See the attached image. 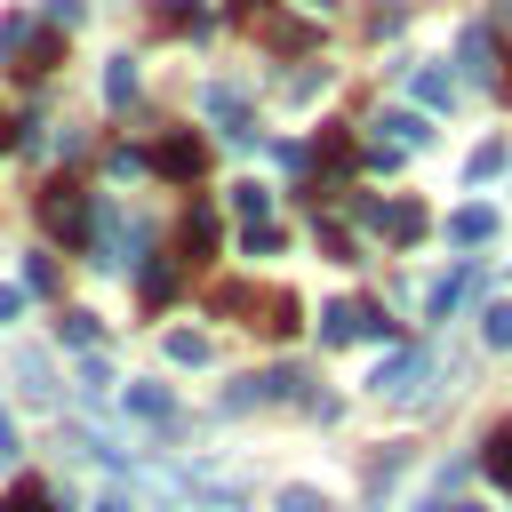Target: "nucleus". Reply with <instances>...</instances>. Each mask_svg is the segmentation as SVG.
<instances>
[{
  "label": "nucleus",
  "mask_w": 512,
  "mask_h": 512,
  "mask_svg": "<svg viewBox=\"0 0 512 512\" xmlns=\"http://www.w3.org/2000/svg\"><path fill=\"white\" fill-rule=\"evenodd\" d=\"M40 224H48L64 248H88V232H96L88 192H80V184H48V192H40Z\"/></svg>",
  "instance_id": "obj_1"
},
{
  "label": "nucleus",
  "mask_w": 512,
  "mask_h": 512,
  "mask_svg": "<svg viewBox=\"0 0 512 512\" xmlns=\"http://www.w3.org/2000/svg\"><path fill=\"white\" fill-rule=\"evenodd\" d=\"M360 336L392 344V320H384L376 304H360V296H336V304L320 312V344H360Z\"/></svg>",
  "instance_id": "obj_2"
},
{
  "label": "nucleus",
  "mask_w": 512,
  "mask_h": 512,
  "mask_svg": "<svg viewBox=\"0 0 512 512\" xmlns=\"http://www.w3.org/2000/svg\"><path fill=\"white\" fill-rule=\"evenodd\" d=\"M424 376H432V352H424V344H400V352L368 376V392H376V400H416Z\"/></svg>",
  "instance_id": "obj_3"
},
{
  "label": "nucleus",
  "mask_w": 512,
  "mask_h": 512,
  "mask_svg": "<svg viewBox=\"0 0 512 512\" xmlns=\"http://www.w3.org/2000/svg\"><path fill=\"white\" fill-rule=\"evenodd\" d=\"M144 160H152V168H160V176H168V184H192V176H200V168H208V144H200V136H192V128H168V136H160V144H152V152H144Z\"/></svg>",
  "instance_id": "obj_4"
},
{
  "label": "nucleus",
  "mask_w": 512,
  "mask_h": 512,
  "mask_svg": "<svg viewBox=\"0 0 512 512\" xmlns=\"http://www.w3.org/2000/svg\"><path fill=\"white\" fill-rule=\"evenodd\" d=\"M472 288H480V256H464L448 280H432V288H424V312H432V320H456V312L472 304Z\"/></svg>",
  "instance_id": "obj_5"
},
{
  "label": "nucleus",
  "mask_w": 512,
  "mask_h": 512,
  "mask_svg": "<svg viewBox=\"0 0 512 512\" xmlns=\"http://www.w3.org/2000/svg\"><path fill=\"white\" fill-rule=\"evenodd\" d=\"M56 56H64V32H56V24H48V32H24V40L8 48V64H16L24 80H48V72H56Z\"/></svg>",
  "instance_id": "obj_6"
},
{
  "label": "nucleus",
  "mask_w": 512,
  "mask_h": 512,
  "mask_svg": "<svg viewBox=\"0 0 512 512\" xmlns=\"http://www.w3.org/2000/svg\"><path fill=\"white\" fill-rule=\"evenodd\" d=\"M376 232H384L392 248H416V240H424V208H416V200H376Z\"/></svg>",
  "instance_id": "obj_7"
},
{
  "label": "nucleus",
  "mask_w": 512,
  "mask_h": 512,
  "mask_svg": "<svg viewBox=\"0 0 512 512\" xmlns=\"http://www.w3.org/2000/svg\"><path fill=\"white\" fill-rule=\"evenodd\" d=\"M456 64H464V80H496V32H488V24H464Z\"/></svg>",
  "instance_id": "obj_8"
},
{
  "label": "nucleus",
  "mask_w": 512,
  "mask_h": 512,
  "mask_svg": "<svg viewBox=\"0 0 512 512\" xmlns=\"http://www.w3.org/2000/svg\"><path fill=\"white\" fill-rule=\"evenodd\" d=\"M120 408L144 416V424H176V392L168 384H120Z\"/></svg>",
  "instance_id": "obj_9"
},
{
  "label": "nucleus",
  "mask_w": 512,
  "mask_h": 512,
  "mask_svg": "<svg viewBox=\"0 0 512 512\" xmlns=\"http://www.w3.org/2000/svg\"><path fill=\"white\" fill-rule=\"evenodd\" d=\"M296 384H304L296 368H264V376H248V384L232 392V408H256V400H296Z\"/></svg>",
  "instance_id": "obj_10"
},
{
  "label": "nucleus",
  "mask_w": 512,
  "mask_h": 512,
  "mask_svg": "<svg viewBox=\"0 0 512 512\" xmlns=\"http://www.w3.org/2000/svg\"><path fill=\"white\" fill-rule=\"evenodd\" d=\"M448 240H456V248H488V240H496V208H456V216H448Z\"/></svg>",
  "instance_id": "obj_11"
},
{
  "label": "nucleus",
  "mask_w": 512,
  "mask_h": 512,
  "mask_svg": "<svg viewBox=\"0 0 512 512\" xmlns=\"http://www.w3.org/2000/svg\"><path fill=\"white\" fill-rule=\"evenodd\" d=\"M56 336H64V344H72V352H96V344H104V320H96V312H80V304H72V312H56Z\"/></svg>",
  "instance_id": "obj_12"
},
{
  "label": "nucleus",
  "mask_w": 512,
  "mask_h": 512,
  "mask_svg": "<svg viewBox=\"0 0 512 512\" xmlns=\"http://www.w3.org/2000/svg\"><path fill=\"white\" fill-rule=\"evenodd\" d=\"M408 88H416V104H432V112L456 104V72H432V64H424V72H408Z\"/></svg>",
  "instance_id": "obj_13"
},
{
  "label": "nucleus",
  "mask_w": 512,
  "mask_h": 512,
  "mask_svg": "<svg viewBox=\"0 0 512 512\" xmlns=\"http://www.w3.org/2000/svg\"><path fill=\"white\" fill-rule=\"evenodd\" d=\"M208 248H216V208H192L184 216V264H200Z\"/></svg>",
  "instance_id": "obj_14"
},
{
  "label": "nucleus",
  "mask_w": 512,
  "mask_h": 512,
  "mask_svg": "<svg viewBox=\"0 0 512 512\" xmlns=\"http://www.w3.org/2000/svg\"><path fill=\"white\" fill-rule=\"evenodd\" d=\"M16 384H24V400H56V376L40 352H16Z\"/></svg>",
  "instance_id": "obj_15"
},
{
  "label": "nucleus",
  "mask_w": 512,
  "mask_h": 512,
  "mask_svg": "<svg viewBox=\"0 0 512 512\" xmlns=\"http://www.w3.org/2000/svg\"><path fill=\"white\" fill-rule=\"evenodd\" d=\"M480 464H488V480L512 496V424H496V432H488V456H480Z\"/></svg>",
  "instance_id": "obj_16"
},
{
  "label": "nucleus",
  "mask_w": 512,
  "mask_h": 512,
  "mask_svg": "<svg viewBox=\"0 0 512 512\" xmlns=\"http://www.w3.org/2000/svg\"><path fill=\"white\" fill-rule=\"evenodd\" d=\"M136 280H144V304H168V296H176V264H160V256H144Z\"/></svg>",
  "instance_id": "obj_17"
},
{
  "label": "nucleus",
  "mask_w": 512,
  "mask_h": 512,
  "mask_svg": "<svg viewBox=\"0 0 512 512\" xmlns=\"http://www.w3.org/2000/svg\"><path fill=\"white\" fill-rule=\"evenodd\" d=\"M168 360L176 368H208V336L200 328H168Z\"/></svg>",
  "instance_id": "obj_18"
},
{
  "label": "nucleus",
  "mask_w": 512,
  "mask_h": 512,
  "mask_svg": "<svg viewBox=\"0 0 512 512\" xmlns=\"http://www.w3.org/2000/svg\"><path fill=\"white\" fill-rule=\"evenodd\" d=\"M136 96V56H112L104 64V104H128Z\"/></svg>",
  "instance_id": "obj_19"
},
{
  "label": "nucleus",
  "mask_w": 512,
  "mask_h": 512,
  "mask_svg": "<svg viewBox=\"0 0 512 512\" xmlns=\"http://www.w3.org/2000/svg\"><path fill=\"white\" fill-rule=\"evenodd\" d=\"M232 208H240V224H272V192L264 184H232Z\"/></svg>",
  "instance_id": "obj_20"
},
{
  "label": "nucleus",
  "mask_w": 512,
  "mask_h": 512,
  "mask_svg": "<svg viewBox=\"0 0 512 512\" xmlns=\"http://www.w3.org/2000/svg\"><path fill=\"white\" fill-rule=\"evenodd\" d=\"M376 128H392V144H408V152H416V144L432 136V128H424V112H384Z\"/></svg>",
  "instance_id": "obj_21"
},
{
  "label": "nucleus",
  "mask_w": 512,
  "mask_h": 512,
  "mask_svg": "<svg viewBox=\"0 0 512 512\" xmlns=\"http://www.w3.org/2000/svg\"><path fill=\"white\" fill-rule=\"evenodd\" d=\"M72 392H80V400H104V392H112V368L88 352V360H80V376H72Z\"/></svg>",
  "instance_id": "obj_22"
},
{
  "label": "nucleus",
  "mask_w": 512,
  "mask_h": 512,
  "mask_svg": "<svg viewBox=\"0 0 512 512\" xmlns=\"http://www.w3.org/2000/svg\"><path fill=\"white\" fill-rule=\"evenodd\" d=\"M480 336H488V344H512V296H496V304L480 312Z\"/></svg>",
  "instance_id": "obj_23"
},
{
  "label": "nucleus",
  "mask_w": 512,
  "mask_h": 512,
  "mask_svg": "<svg viewBox=\"0 0 512 512\" xmlns=\"http://www.w3.org/2000/svg\"><path fill=\"white\" fill-rule=\"evenodd\" d=\"M400 152H408V144H392V136H368V152H360V160H368L376 176H392V168H400Z\"/></svg>",
  "instance_id": "obj_24"
},
{
  "label": "nucleus",
  "mask_w": 512,
  "mask_h": 512,
  "mask_svg": "<svg viewBox=\"0 0 512 512\" xmlns=\"http://www.w3.org/2000/svg\"><path fill=\"white\" fill-rule=\"evenodd\" d=\"M88 16V0H40V24H56V32H72Z\"/></svg>",
  "instance_id": "obj_25"
},
{
  "label": "nucleus",
  "mask_w": 512,
  "mask_h": 512,
  "mask_svg": "<svg viewBox=\"0 0 512 512\" xmlns=\"http://www.w3.org/2000/svg\"><path fill=\"white\" fill-rule=\"evenodd\" d=\"M496 168H504V144H480V152H472V160H464V176H472V184H488V176H496Z\"/></svg>",
  "instance_id": "obj_26"
},
{
  "label": "nucleus",
  "mask_w": 512,
  "mask_h": 512,
  "mask_svg": "<svg viewBox=\"0 0 512 512\" xmlns=\"http://www.w3.org/2000/svg\"><path fill=\"white\" fill-rule=\"evenodd\" d=\"M48 288H56V256H32L24 264V296H48Z\"/></svg>",
  "instance_id": "obj_27"
},
{
  "label": "nucleus",
  "mask_w": 512,
  "mask_h": 512,
  "mask_svg": "<svg viewBox=\"0 0 512 512\" xmlns=\"http://www.w3.org/2000/svg\"><path fill=\"white\" fill-rule=\"evenodd\" d=\"M264 336H296V304H288V296L264 304Z\"/></svg>",
  "instance_id": "obj_28"
},
{
  "label": "nucleus",
  "mask_w": 512,
  "mask_h": 512,
  "mask_svg": "<svg viewBox=\"0 0 512 512\" xmlns=\"http://www.w3.org/2000/svg\"><path fill=\"white\" fill-rule=\"evenodd\" d=\"M272 512H328V496H320V488H280Z\"/></svg>",
  "instance_id": "obj_29"
},
{
  "label": "nucleus",
  "mask_w": 512,
  "mask_h": 512,
  "mask_svg": "<svg viewBox=\"0 0 512 512\" xmlns=\"http://www.w3.org/2000/svg\"><path fill=\"white\" fill-rule=\"evenodd\" d=\"M208 304H216V312H248V304H256V296H248V288H240V280H224V288H208Z\"/></svg>",
  "instance_id": "obj_30"
},
{
  "label": "nucleus",
  "mask_w": 512,
  "mask_h": 512,
  "mask_svg": "<svg viewBox=\"0 0 512 512\" xmlns=\"http://www.w3.org/2000/svg\"><path fill=\"white\" fill-rule=\"evenodd\" d=\"M320 160H328V168H352V136L328 128V136H320Z\"/></svg>",
  "instance_id": "obj_31"
},
{
  "label": "nucleus",
  "mask_w": 512,
  "mask_h": 512,
  "mask_svg": "<svg viewBox=\"0 0 512 512\" xmlns=\"http://www.w3.org/2000/svg\"><path fill=\"white\" fill-rule=\"evenodd\" d=\"M104 168H112V176H136V168H152V160H144V152H128V144H112V152H104Z\"/></svg>",
  "instance_id": "obj_32"
},
{
  "label": "nucleus",
  "mask_w": 512,
  "mask_h": 512,
  "mask_svg": "<svg viewBox=\"0 0 512 512\" xmlns=\"http://www.w3.org/2000/svg\"><path fill=\"white\" fill-rule=\"evenodd\" d=\"M240 248H248V256H272V248H280V232H272V224H248V232H240Z\"/></svg>",
  "instance_id": "obj_33"
},
{
  "label": "nucleus",
  "mask_w": 512,
  "mask_h": 512,
  "mask_svg": "<svg viewBox=\"0 0 512 512\" xmlns=\"http://www.w3.org/2000/svg\"><path fill=\"white\" fill-rule=\"evenodd\" d=\"M0 512H48V488H32V480H24V488H16Z\"/></svg>",
  "instance_id": "obj_34"
},
{
  "label": "nucleus",
  "mask_w": 512,
  "mask_h": 512,
  "mask_svg": "<svg viewBox=\"0 0 512 512\" xmlns=\"http://www.w3.org/2000/svg\"><path fill=\"white\" fill-rule=\"evenodd\" d=\"M24 32H32V16H0V56H8V48L24 40Z\"/></svg>",
  "instance_id": "obj_35"
},
{
  "label": "nucleus",
  "mask_w": 512,
  "mask_h": 512,
  "mask_svg": "<svg viewBox=\"0 0 512 512\" xmlns=\"http://www.w3.org/2000/svg\"><path fill=\"white\" fill-rule=\"evenodd\" d=\"M0 464H16V416L0 408Z\"/></svg>",
  "instance_id": "obj_36"
},
{
  "label": "nucleus",
  "mask_w": 512,
  "mask_h": 512,
  "mask_svg": "<svg viewBox=\"0 0 512 512\" xmlns=\"http://www.w3.org/2000/svg\"><path fill=\"white\" fill-rule=\"evenodd\" d=\"M16 312H24V288H0V328H8Z\"/></svg>",
  "instance_id": "obj_37"
},
{
  "label": "nucleus",
  "mask_w": 512,
  "mask_h": 512,
  "mask_svg": "<svg viewBox=\"0 0 512 512\" xmlns=\"http://www.w3.org/2000/svg\"><path fill=\"white\" fill-rule=\"evenodd\" d=\"M264 8H272V0H232V16H248V24H256Z\"/></svg>",
  "instance_id": "obj_38"
},
{
  "label": "nucleus",
  "mask_w": 512,
  "mask_h": 512,
  "mask_svg": "<svg viewBox=\"0 0 512 512\" xmlns=\"http://www.w3.org/2000/svg\"><path fill=\"white\" fill-rule=\"evenodd\" d=\"M96 512H128V496H104V504H96Z\"/></svg>",
  "instance_id": "obj_39"
},
{
  "label": "nucleus",
  "mask_w": 512,
  "mask_h": 512,
  "mask_svg": "<svg viewBox=\"0 0 512 512\" xmlns=\"http://www.w3.org/2000/svg\"><path fill=\"white\" fill-rule=\"evenodd\" d=\"M496 24H512V0H496Z\"/></svg>",
  "instance_id": "obj_40"
},
{
  "label": "nucleus",
  "mask_w": 512,
  "mask_h": 512,
  "mask_svg": "<svg viewBox=\"0 0 512 512\" xmlns=\"http://www.w3.org/2000/svg\"><path fill=\"white\" fill-rule=\"evenodd\" d=\"M448 512H488V504H448Z\"/></svg>",
  "instance_id": "obj_41"
},
{
  "label": "nucleus",
  "mask_w": 512,
  "mask_h": 512,
  "mask_svg": "<svg viewBox=\"0 0 512 512\" xmlns=\"http://www.w3.org/2000/svg\"><path fill=\"white\" fill-rule=\"evenodd\" d=\"M312 8H336V0H312Z\"/></svg>",
  "instance_id": "obj_42"
}]
</instances>
